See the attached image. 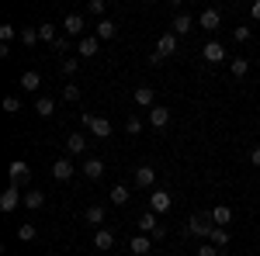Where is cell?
<instances>
[{
    "label": "cell",
    "mask_w": 260,
    "mask_h": 256,
    "mask_svg": "<svg viewBox=\"0 0 260 256\" xmlns=\"http://www.w3.org/2000/svg\"><path fill=\"white\" fill-rule=\"evenodd\" d=\"M174 52H177V35L174 31H163L160 42H156V56H149V62H160L167 56H174Z\"/></svg>",
    "instance_id": "cell-1"
},
{
    "label": "cell",
    "mask_w": 260,
    "mask_h": 256,
    "mask_svg": "<svg viewBox=\"0 0 260 256\" xmlns=\"http://www.w3.org/2000/svg\"><path fill=\"white\" fill-rule=\"evenodd\" d=\"M184 232H187V236H198V239H208V232H212V218L194 215L187 225H184Z\"/></svg>",
    "instance_id": "cell-2"
},
{
    "label": "cell",
    "mask_w": 260,
    "mask_h": 256,
    "mask_svg": "<svg viewBox=\"0 0 260 256\" xmlns=\"http://www.w3.org/2000/svg\"><path fill=\"white\" fill-rule=\"evenodd\" d=\"M7 177H11V184H14V187H21V184H28V180H31V170H28V163L14 159V163L7 166Z\"/></svg>",
    "instance_id": "cell-3"
},
{
    "label": "cell",
    "mask_w": 260,
    "mask_h": 256,
    "mask_svg": "<svg viewBox=\"0 0 260 256\" xmlns=\"http://www.w3.org/2000/svg\"><path fill=\"white\" fill-rule=\"evenodd\" d=\"M18 201H24V197H21V187L7 184V191L0 194V211H14V208H18Z\"/></svg>",
    "instance_id": "cell-4"
},
{
    "label": "cell",
    "mask_w": 260,
    "mask_h": 256,
    "mask_svg": "<svg viewBox=\"0 0 260 256\" xmlns=\"http://www.w3.org/2000/svg\"><path fill=\"white\" fill-rule=\"evenodd\" d=\"M170 204H174V201H170L167 191H153V194H149V211H156V215H167Z\"/></svg>",
    "instance_id": "cell-5"
},
{
    "label": "cell",
    "mask_w": 260,
    "mask_h": 256,
    "mask_svg": "<svg viewBox=\"0 0 260 256\" xmlns=\"http://www.w3.org/2000/svg\"><path fill=\"white\" fill-rule=\"evenodd\" d=\"M132 100H136V107H156L153 100H156V94H153V87H136V94H132Z\"/></svg>",
    "instance_id": "cell-6"
},
{
    "label": "cell",
    "mask_w": 260,
    "mask_h": 256,
    "mask_svg": "<svg viewBox=\"0 0 260 256\" xmlns=\"http://www.w3.org/2000/svg\"><path fill=\"white\" fill-rule=\"evenodd\" d=\"M153 180H156V170H153V166H139L136 177H132V184H136L139 191H146V187H153Z\"/></svg>",
    "instance_id": "cell-7"
},
{
    "label": "cell",
    "mask_w": 260,
    "mask_h": 256,
    "mask_svg": "<svg viewBox=\"0 0 260 256\" xmlns=\"http://www.w3.org/2000/svg\"><path fill=\"white\" fill-rule=\"evenodd\" d=\"M208 218H212V225H219V229H225V225L233 222V208H229V204H215Z\"/></svg>",
    "instance_id": "cell-8"
},
{
    "label": "cell",
    "mask_w": 260,
    "mask_h": 256,
    "mask_svg": "<svg viewBox=\"0 0 260 256\" xmlns=\"http://www.w3.org/2000/svg\"><path fill=\"white\" fill-rule=\"evenodd\" d=\"M73 170H77L73 159H66V156L52 163V177H56V180H70V177H73Z\"/></svg>",
    "instance_id": "cell-9"
},
{
    "label": "cell",
    "mask_w": 260,
    "mask_h": 256,
    "mask_svg": "<svg viewBox=\"0 0 260 256\" xmlns=\"http://www.w3.org/2000/svg\"><path fill=\"white\" fill-rule=\"evenodd\" d=\"M170 28H174V35H187V31L194 28V18L180 11V14H174V24H170Z\"/></svg>",
    "instance_id": "cell-10"
},
{
    "label": "cell",
    "mask_w": 260,
    "mask_h": 256,
    "mask_svg": "<svg viewBox=\"0 0 260 256\" xmlns=\"http://www.w3.org/2000/svg\"><path fill=\"white\" fill-rule=\"evenodd\" d=\"M98 49H101V39H98V35H87V39L77 42V52H80V56H98Z\"/></svg>",
    "instance_id": "cell-11"
},
{
    "label": "cell",
    "mask_w": 260,
    "mask_h": 256,
    "mask_svg": "<svg viewBox=\"0 0 260 256\" xmlns=\"http://www.w3.org/2000/svg\"><path fill=\"white\" fill-rule=\"evenodd\" d=\"M115 31H118V28H115V21H108V18H101L98 24H94V35H98L101 42H108V39H115Z\"/></svg>",
    "instance_id": "cell-12"
},
{
    "label": "cell",
    "mask_w": 260,
    "mask_h": 256,
    "mask_svg": "<svg viewBox=\"0 0 260 256\" xmlns=\"http://www.w3.org/2000/svg\"><path fill=\"white\" fill-rule=\"evenodd\" d=\"M62 28H66V35L77 39V35H83V18L80 14H66V18H62Z\"/></svg>",
    "instance_id": "cell-13"
},
{
    "label": "cell",
    "mask_w": 260,
    "mask_h": 256,
    "mask_svg": "<svg viewBox=\"0 0 260 256\" xmlns=\"http://www.w3.org/2000/svg\"><path fill=\"white\" fill-rule=\"evenodd\" d=\"M167 121H170V111H167L163 104H156V107L149 111V125H153V128H167Z\"/></svg>",
    "instance_id": "cell-14"
},
{
    "label": "cell",
    "mask_w": 260,
    "mask_h": 256,
    "mask_svg": "<svg viewBox=\"0 0 260 256\" xmlns=\"http://www.w3.org/2000/svg\"><path fill=\"white\" fill-rule=\"evenodd\" d=\"M83 149H87V138H83L80 132H73V135L66 138V153H70V156H80Z\"/></svg>",
    "instance_id": "cell-15"
},
{
    "label": "cell",
    "mask_w": 260,
    "mask_h": 256,
    "mask_svg": "<svg viewBox=\"0 0 260 256\" xmlns=\"http://www.w3.org/2000/svg\"><path fill=\"white\" fill-rule=\"evenodd\" d=\"M139 229L153 236V232L160 229V218H156V211H142V215H139Z\"/></svg>",
    "instance_id": "cell-16"
},
{
    "label": "cell",
    "mask_w": 260,
    "mask_h": 256,
    "mask_svg": "<svg viewBox=\"0 0 260 256\" xmlns=\"http://www.w3.org/2000/svg\"><path fill=\"white\" fill-rule=\"evenodd\" d=\"M201 52H205V59H208V62H222V59H225V49H222V42H208Z\"/></svg>",
    "instance_id": "cell-17"
},
{
    "label": "cell",
    "mask_w": 260,
    "mask_h": 256,
    "mask_svg": "<svg viewBox=\"0 0 260 256\" xmlns=\"http://www.w3.org/2000/svg\"><path fill=\"white\" fill-rule=\"evenodd\" d=\"M35 115H39V118H52V115H56V100L52 97H39L35 100Z\"/></svg>",
    "instance_id": "cell-18"
},
{
    "label": "cell",
    "mask_w": 260,
    "mask_h": 256,
    "mask_svg": "<svg viewBox=\"0 0 260 256\" xmlns=\"http://www.w3.org/2000/svg\"><path fill=\"white\" fill-rule=\"evenodd\" d=\"M219 11H212V7H208V11H201V14H198V24H201V28H208V31H215V28H219Z\"/></svg>",
    "instance_id": "cell-19"
},
{
    "label": "cell",
    "mask_w": 260,
    "mask_h": 256,
    "mask_svg": "<svg viewBox=\"0 0 260 256\" xmlns=\"http://www.w3.org/2000/svg\"><path fill=\"white\" fill-rule=\"evenodd\" d=\"M83 173H87L90 180H101V177H104V163H101L98 156H90L87 163H83Z\"/></svg>",
    "instance_id": "cell-20"
},
{
    "label": "cell",
    "mask_w": 260,
    "mask_h": 256,
    "mask_svg": "<svg viewBox=\"0 0 260 256\" xmlns=\"http://www.w3.org/2000/svg\"><path fill=\"white\" fill-rule=\"evenodd\" d=\"M83 222H87V225H104V208H101V204H90V208H87V211H83Z\"/></svg>",
    "instance_id": "cell-21"
},
{
    "label": "cell",
    "mask_w": 260,
    "mask_h": 256,
    "mask_svg": "<svg viewBox=\"0 0 260 256\" xmlns=\"http://www.w3.org/2000/svg\"><path fill=\"white\" fill-rule=\"evenodd\" d=\"M90 132H94V138H111V121L108 118H94L90 121Z\"/></svg>",
    "instance_id": "cell-22"
},
{
    "label": "cell",
    "mask_w": 260,
    "mask_h": 256,
    "mask_svg": "<svg viewBox=\"0 0 260 256\" xmlns=\"http://www.w3.org/2000/svg\"><path fill=\"white\" fill-rule=\"evenodd\" d=\"M24 208H28V211L45 208V194H42V191H28V194H24Z\"/></svg>",
    "instance_id": "cell-23"
},
{
    "label": "cell",
    "mask_w": 260,
    "mask_h": 256,
    "mask_svg": "<svg viewBox=\"0 0 260 256\" xmlns=\"http://www.w3.org/2000/svg\"><path fill=\"white\" fill-rule=\"evenodd\" d=\"M128 249H132L136 256H146L149 249H153V239H149V236H136V239H132V246H128Z\"/></svg>",
    "instance_id": "cell-24"
},
{
    "label": "cell",
    "mask_w": 260,
    "mask_h": 256,
    "mask_svg": "<svg viewBox=\"0 0 260 256\" xmlns=\"http://www.w3.org/2000/svg\"><path fill=\"white\" fill-rule=\"evenodd\" d=\"M42 87V77L35 69H28V73H21V90H39Z\"/></svg>",
    "instance_id": "cell-25"
},
{
    "label": "cell",
    "mask_w": 260,
    "mask_h": 256,
    "mask_svg": "<svg viewBox=\"0 0 260 256\" xmlns=\"http://www.w3.org/2000/svg\"><path fill=\"white\" fill-rule=\"evenodd\" d=\"M208 242H212V246H229V229H219V225H212V232H208Z\"/></svg>",
    "instance_id": "cell-26"
},
{
    "label": "cell",
    "mask_w": 260,
    "mask_h": 256,
    "mask_svg": "<svg viewBox=\"0 0 260 256\" xmlns=\"http://www.w3.org/2000/svg\"><path fill=\"white\" fill-rule=\"evenodd\" d=\"M94 246H98V249H111V246H115V236H111L108 229H98V232H94Z\"/></svg>",
    "instance_id": "cell-27"
},
{
    "label": "cell",
    "mask_w": 260,
    "mask_h": 256,
    "mask_svg": "<svg viewBox=\"0 0 260 256\" xmlns=\"http://www.w3.org/2000/svg\"><path fill=\"white\" fill-rule=\"evenodd\" d=\"M35 236H39V229H35L31 222H24V225H18V239H21V242H35Z\"/></svg>",
    "instance_id": "cell-28"
},
{
    "label": "cell",
    "mask_w": 260,
    "mask_h": 256,
    "mask_svg": "<svg viewBox=\"0 0 260 256\" xmlns=\"http://www.w3.org/2000/svg\"><path fill=\"white\" fill-rule=\"evenodd\" d=\"M128 194H132V191H128L125 184H115V187H111V201H115V204H125Z\"/></svg>",
    "instance_id": "cell-29"
},
{
    "label": "cell",
    "mask_w": 260,
    "mask_h": 256,
    "mask_svg": "<svg viewBox=\"0 0 260 256\" xmlns=\"http://www.w3.org/2000/svg\"><path fill=\"white\" fill-rule=\"evenodd\" d=\"M62 100L77 104V100H80V87H77V83H66V87H62Z\"/></svg>",
    "instance_id": "cell-30"
},
{
    "label": "cell",
    "mask_w": 260,
    "mask_h": 256,
    "mask_svg": "<svg viewBox=\"0 0 260 256\" xmlns=\"http://www.w3.org/2000/svg\"><path fill=\"white\" fill-rule=\"evenodd\" d=\"M39 42V28H21V45H35Z\"/></svg>",
    "instance_id": "cell-31"
},
{
    "label": "cell",
    "mask_w": 260,
    "mask_h": 256,
    "mask_svg": "<svg viewBox=\"0 0 260 256\" xmlns=\"http://www.w3.org/2000/svg\"><path fill=\"white\" fill-rule=\"evenodd\" d=\"M39 39L52 45V42H56V28H52V24H39Z\"/></svg>",
    "instance_id": "cell-32"
},
{
    "label": "cell",
    "mask_w": 260,
    "mask_h": 256,
    "mask_svg": "<svg viewBox=\"0 0 260 256\" xmlns=\"http://www.w3.org/2000/svg\"><path fill=\"white\" fill-rule=\"evenodd\" d=\"M125 132H128V135H139V132H142V118H136V115H132V118L125 121Z\"/></svg>",
    "instance_id": "cell-33"
},
{
    "label": "cell",
    "mask_w": 260,
    "mask_h": 256,
    "mask_svg": "<svg viewBox=\"0 0 260 256\" xmlns=\"http://www.w3.org/2000/svg\"><path fill=\"white\" fill-rule=\"evenodd\" d=\"M229 69H233L236 77H246V73H250V62H246V59H233V66H229Z\"/></svg>",
    "instance_id": "cell-34"
},
{
    "label": "cell",
    "mask_w": 260,
    "mask_h": 256,
    "mask_svg": "<svg viewBox=\"0 0 260 256\" xmlns=\"http://www.w3.org/2000/svg\"><path fill=\"white\" fill-rule=\"evenodd\" d=\"M14 35H18V31H14V24H0V42H4V45H11Z\"/></svg>",
    "instance_id": "cell-35"
},
{
    "label": "cell",
    "mask_w": 260,
    "mask_h": 256,
    "mask_svg": "<svg viewBox=\"0 0 260 256\" xmlns=\"http://www.w3.org/2000/svg\"><path fill=\"white\" fill-rule=\"evenodd\" d=\"M4 111H7V115H18V111H21V100L18 97H4Z\"/></svg>",
    "instance_id": "cell-36"
},
{
    "label": "cell",
    "mask_w": 260,
    "mask_h": 256,
    "mask_svg": "<svg viewBox=\"0 0 260 256\" xmlns=\"http://www.w3.org/2000/svg\"><path fill=\"white\" fill-rule=\"evenodd\" d=\"M87 11H90V14H101V18H104V0H90V4H87Z\"/></svg>",
    "instance_id": "cell-37"
},
{
    "label": "cell",
    "mask_w": 260,
    "mask_h": 256,
    "mask_svg": "<svg viewBox=\"0 0 260 256\" xmlns=\"http://www.w3.org/2000/svg\"><path fill=\"white\" fill-rule=\"evenodd\" d=\"M198 256H219V249L212 242H205V246H198Z\"/></svg>",
    "instance_id": "cell-38"
},
{
    "label": "cell",
    "mask_w": 260,
    "mask_h": 256,
    "mask_svg": "<svg viewBox=\"0 0 260 256\" xmlns=\"http://www.w3.org/2000/svg\"><path fill=\"white\" fill-rule=\"evenodd\" d=\"M77 66H80V59H62V73H77Z\"/></svg>",
    "instance_id": "cell-39"
},
{
    "label": "cell",
    "mask_w": 260,
    "mask_h": 256,
    "mask_svg": "<svg viewBox=\"0 0 260 256\" xmlns=\"http://www.w3.org/2000/svg\"><path fill=\"white\" fill-rule=\"evenodd\" d=\"M233 39H236V42H246V39H250V28H236V31H233Z\"/></svg>",
    "instance_id": "cell-40"
},
{
    "label": "cell",
    "mask_w": 260,
    "mask_h": 256,
    "mask_svg": "<svg viewBox=\"0 0 260 256\" xmlns=\"http://www.w3.org/2000/svg\"><path fill=\"white\" fill-rule=\"evenodd\" d=\"M52 49H56V52H66V49H70V39H56V42H52Z\"/></svg>",
    "instance_id": "cell-41"
},
{
    "label": "cell",
    "mask_w": 260,
    "mask_h": 256,
    "mask_svg": "<svg viewBox=\"0 0 260 256\" xmlns=\"http://www.w3.org/2000/svg\"><path fill=\"white\" fill-rule=\"evenodd\" d=\"M149 239H153V242H163V239H167V229H163V225H160V229H156V232H153V236H149Z\"/></svg>",
    "instance_id": "cell-42"
},
{
    "label": "cell",
    "mask_w": 260,
    "mask_h": 256,
    "mask_svg": "<svg viewBox=\"0 0 260 256\" xmlns=\"http://www.w3.org/2000/svg\"><path fill=\"white\" fill-rule=\"evenodd\" d=\"M250 163H253V166H260V145L253 149V153H250Z\"/></svg>",
    "instance_id": "cell-43"
},
{
    "label": "cell",
    "mask_w": 260,
    "mask_h": 256,
    "mask_svg": "<svg viewBox=\"0 0 260 256\" xmlns=\"http://www.w3.org/2000/svg\"><path fill=\"white\" fill-rule=\"evenodd\" d=\"M250 14H253V18H260V0L253 4V7H250Z\"/></svg>",
    "instance_id": "cell-44"
}]
</instances>
